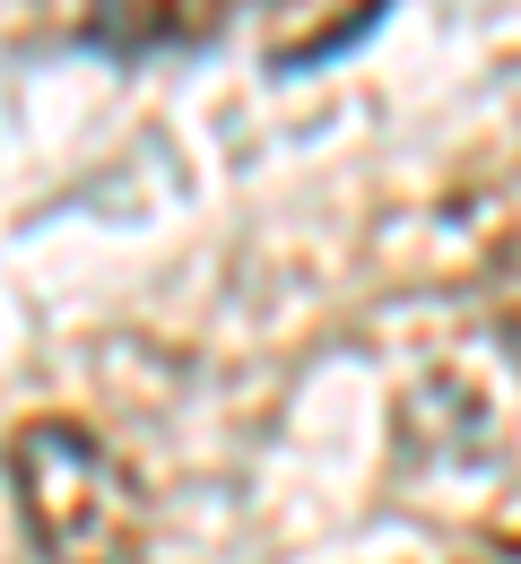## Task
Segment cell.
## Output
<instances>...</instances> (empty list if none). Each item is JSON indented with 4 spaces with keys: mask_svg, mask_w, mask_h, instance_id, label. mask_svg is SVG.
I'll return each instance as SVG.
<instances>
[{
    "mask_svg": "<svg viewBox=\"0 0 521 564\" xmlns=\"http://www.w3.org/2000/svg\"><path fill=\"white\" fill-rule=\"evenodd\" d=\"M9 495L44 564H140L149 487L78 417H26L9 434Z\"/></svg>",
    "mask_w": 521,
    "mask_h": 564,
    "instance_id": "obj_1",
    "label": "cell"
},
{
    "mask_svg": "<svg viewBox=\"0 0 521 564\" xmlns=\"http://www.w3.org/2000/svg\"><path fill=\"white\" fill-rule=\"evenodd\" d=\"M226 0H96V44L156 53V44H200Z\"/></svg>",
    "mask_w": 521,
    "mask_h": 564,
    "instance_id": "obj_2",
    "label": "cell"
},
{
    "mask_svg": "<svg viewBox=\"0 0 521 564\" xmlns=\"http://www.w3.org/2000/svg\"><path fill=\"white\" fill-rule=\"evenodd\" d=\"M460 564H521V539H478Z\"/></svg>",
    "mask_w": 521,
    "mask_h": 564,
    "instance_id": "obj_3",
    "label": "cell"
}]
</instances>
